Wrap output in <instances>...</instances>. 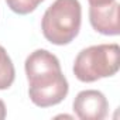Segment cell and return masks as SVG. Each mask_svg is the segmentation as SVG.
Instances as JSON below:
<instances>
[{"mask_svg": "<svg viewBox=\"0 0 120 120\" xmlns=\"http://www.w3.org/2000/svg\"><path fill=\"white\" fill-rule=\"evenodd\" d=\"M89 21L95 31L103 35H117L119 27V3L113 0L112 3L102 6L89 7Z\"/></svg>", "mask_w": 120, "mask_h": 120, "instance_id": "5", "label": "cell"}, {"mask_svg": "<svg viewBox=\"0 0 120 120\" xmlns=\"http://www.w3.org/2000/svg\"><path fill=\"white\" fill-rule=\"evenodd\" d=\"M24 68L30 85L28 95L35 106H55L67 98L69 85L61 71L59 59L52 52L35 49L27 56Z\"/></svg>", "mask_w": 120, "mask_h": 120, "instance_id": "1", "label": "cell"}, {"mask_svg": "<svg viewBox=\"0 0 120 120\" xmlns=\"http://www.w3.org/2000/svg\"><path fill=\"white\" fill-rule=\"evenodd\" d=\"M90 6H102V4H107L112 3L113 0H88Z\"/></svg>", "mask_w": 120, "mask_h": 120, "instance_id": "8", "label": "cell"}, {"mask_svg": "<svg viewBox=\"0 0 120 120\" xmlns=\"http://www.w3.org/2000/svg\"><path fill=\"white\" fill-rule=\"evenodd\" d=\"M119 44H99L83 48L75 58L74 74L81 82H95L117 74L120 68Z\"/></svg>", "mask_w": 120, "mask_h": 120, "instance_id": "3", "label": "cell"}, {"mask_svg": "<svg viewBox=\"0 0 120 120\" xmlns=\"http://www.w3.org/2000/svg\"><path fill=\"white\" fill-rule=\"evenodd\" d=\"M6 117V105L4 102L0 99V120H3Z\"/></svg>", "mask_w": 120, "mask_h": 120, "instance_id": "9", "label": "cell"}, {"mask_svg": "<svg viewBox=\"0 0 120 120\" xmlns=\"http://www.w3.org/2000/svg\"><path fill=\"white\" fill-rule=\"evenodd\" d=\"M44 0H6L7 6L11 11L17 14H28L33 13Z\"/></svg>", "mask_w": 120, "mask_h": 120, "instance_id": "7", "label": "cell"}, {"mask_svg": "<svg viewBox=\"0 0 120 120\" xmlns=\"http://www.w3.org/2000/svg\"><path fill=\"white\" fill-rule=\"evenodd\" d=\"M74 112L81 120H102L107 116L109 102L100 90L86 89L76 95Z\"/></svg>", "mask_w": 120, "mask_h": 120, "instance_id": "4", "label": "cell"}, {"mask_svg": "<svg viewBox=\"0 0 120 120\" xmlns=\"http://www.w3.org/2000/svg\"><path fill=\"white\" fill-rule=\"evenodd\" d=\"M16 78V69L4 47L0 45V90L9 89Z\"/></svg>", "mask_w": 120, "mask_h": 120, "instance_id": "6", "label": "cell"}, {"mask_svg": "<svg viewBox=\"0 0 120 120\" xmlns=\"http://www.w3.org/2000/svg\"><path fill=\"white\" fill-rule=\"evenodd\" d=\"M81 21L82 7L79 0H55L42 16L41 30L51 44L67 45L79 34Z\"/></svg>", "mask_w": 120, "mask_h": 120, "instance_id": "2", "label": "cell"}]
</instances>
